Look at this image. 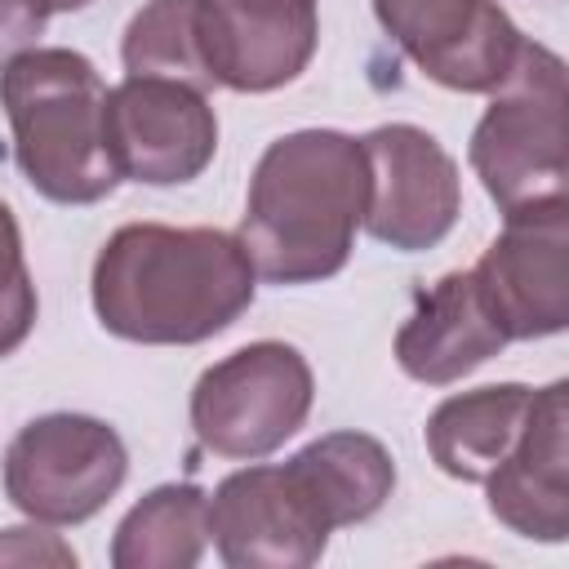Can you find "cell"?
<instances>
[{"mask_svg": "<svg viewBox=\"0 0 569 569\" xmlns=\"http://www.w3.org/2000/svg\"><path fill=\"white\" fill-rule=\"evenodd\" d=\"M258 289L244 244L218 227L129 222L93 258L98 325L142 347H191L231 329Z\"/></svg>", "mask_w": 569, "mask_h": 569, "instance_id": "1", "label": "cell"}, {"mask_svg": "<svg viewBox=\"0 0 569 569\" xmlns=\"http://www.w3.org/2000/svg\"><path fill=\"white\" fill-rule=\"evenodd\" d=\"M369 169L360 138L338 129H298L276 138L249 178L236 240L258 280L316 284L347 267L365 222Z\"/></svg>", "mask_w": 569, "mask_h": 569, "instance_id": "2", "label": "cell"}, {"mask_svg": "<svg viewBox=\"0 0 569 569\" xmlns=\"http://www.w3.org/2000/svg\"><path fill=\"white\" fill-rule=\"evenodd\" d=\"M0 107L22 178L53 204H98L120 169L107 147V84L76 49H27L0 67Z\"/></svg>", "mask_w": 569, "mask_h": 569, "instance_id": "3", "label": "cell"}, {"mask_svg": "<svg viewBox=\"0 0 569 569\" xmlns=\"http://www.w3.org/2000/svg\"><path fill=\"white\" fill-rule=\"evenodd\" d=\"M467 160L489 200L507 213L565 200V62L538 40H525L516 67L493 89L471 129Z\"/></svg>", "mask_w": 569, "mask_h": 569, "instance_id": "4", "label": "cell"}, {"mask_svg": "<svg viewBox=\"0 0 569 569\" xmlns=\"http://www.w3.org/2000/svg\"><path fill=\"white\" fill-rule=\"evenodd\" d=\"M316 378L298 347L262 338L218 365L191 387V431L218 458L258 462L276 453L311 413Z\"/></svg>", "mask_w": 569, "mask_h": 569, "instance_id": "5", "label": "cell"}, {"mask_svg": "<svg viewBox=\"0 0 569 569\" xmlns=\"http://www.w3.org/2000/svg\"><path fill=\"white\" fill-rule=\"evenodd\" d=\"M129 449L102 418L44 413L4 449V498L40 525H80L124 485Z\"/></svg>", "mask_w": 569, "mask_h": 569, "instance_id": "6", "label": "cell"}, {"mask_svg": "<svg viewBox=\"0 0 569 569\" xmlns=\"http://www.w3.org/2000/svg\"><path fill=\"white\" fill-rule=\"evenodd\" d=\"M360 151L369 169L360 227L400 253L440 244L462 213L458 160L418 124H378L360 138Z\"/></svg>", "mask_w": 569, "mask_h": 569, "instance_id": "7", "label": "cell"}, {"mask_svg": "<svg viewBox=\"0 0 569 569\" xmlns=\"http://www.w3.org/2000/svg\"><path fill=\"white\" fill-rule=\"evenodd\" d=\"M569 204H533L502 218V236L471 267L507 342L551 338L569 325Z\"/></svg>", "mask_w": 569, "mask_h": 569, "instance_id": "8", "label": "cell"}, {"mask_svg": "<svg viewBox=\"0 0 569 569\" xmlns=\"http://www.w3.org/2000/svg\"><path fill=\"white\" fill-rule=\"evenodd\" d=\"M107 147L120 178L178 187L209 169L218 151V116L191 84L124 76L107 89Z\"/></svg>", "mask_w": 569, "mask_h": 569, "instance_id": "9", "label": "cell"}, {"mask_svg": "<svg viewBox=\"0 0 569 569\" xmlns=\"http://www.w3.org/2000/svg\"><path fill=\"white\" fill-rule=\"evenodd\" d=\"M373 13L427 80L458 93H493L525 49L493 0H373Z\"/></svg>", "mask_w": 569, "mask_h": 569, "instance_id": "10", "label": "cell"}, {"mask_svg": "<svg viewBox=\"0 0 569 569\" xmlns=\"http://www.w3.org/2000/svg\"><path fill=\"white\" fill-rule=\"evenodd\" d=\"M329 533L284 462L231 471L209 498V538L231 569H307Z\"/></svg>", "mask_w": 569, "mask_h": 569, "instance_id": "11", "label": "cell"}, {"mask_svg": "<svg viewBox=\"0 0 569 569\" xmlns=\"http://www.w3.org/2000/svg\"><path fill=\"white\" fill-rule=\"evenodd\" d=\"M196 36L213 84L271 93L307 71L320 18L316 0H196Z\"/></svg>", "mask_w": 569, "mask_h": 569, "instance_id": "12", "label": "cell"}, {"mask_svg": "<svg viewBox=\"0 0 569 569\" xmlns=\"http://www.w3.org/2000/svg\"><path fill=\"white\" fill-rule=\"evenodd\" d=\"M489 511L520 538L565 542L569 533V387L533 391L511 453L485 476Z\"/></svg>", "mask_w": 569, "mask_h": 569, "instance_id": "13", "label": "cell"}, {"mask_svg": "<svg viewBox=\"0 0 569 569\" xmlns=\"http://www.w3.org/2000/svg\"><path fill=\"white\" fill-rule=\"evenodd\" d=\"M507 347L498 320L489 316L476 276L449 271L413 298V311L396 329V360L413 382L449 387L480 369Z\"/></svg>", "mask_w": 569, "mask_h": 569, "instance_id": "14", "label": "cell"}, {"mask_svg": "<svg viewBox=\"0 0 569 569\" xmlns=\"http://www.w3.org/2000/svg\"><path fill=\"white\" fill-rule=\"evenodd\" d=\"M529 405H533V387L525 382H493V387H476L440 400L427 418L431 462L453 480L485 485V476L520 440Z\"/></svg>", "mask_w": 569, "mask_h": 569, "instance_id": "15", "label": "cell"}, {"mask_svg": "<svg viewBox=\"0 0 569 569\" xmlns=\"http://www.w3.org/2000/svg\"><path fill=\"white\" fill-rule=\"evenodd\" d=\"M284 467L329 529L369 520L396 489V462L387 445L365 431H329L298 449Z\"/></svg>", "mask_w": 569, "mask_h": 569, "instance_id": "16", "label": "cell"}, {"mask_svg": "<svg viewBox=\"0 0 569 569\" xmlns=\"http://www.w3.org/2000/svg\"><path fill=\"white\" fill-rule=\"evenodd\" d=\"M209 547V493L191 480L151 489L111 538L116 569H191Z\"/></svg>", "mask_w": 569, "mask_h": 569, "instance_id": "17", "label": "cell"}, {"mask_svg": "<svg viewBox=\"0 0 569 569\" xmlns=\"http://www.w3.org/2000/svg\"><path fill=\"white\" fill-rule=\"evenodd\" d=\"M120 58L129 76H156V80H178L200 93L213 89L204 58H200V36H196V0H151L142 4L120 40Z\"/></svg>", "mask_w": 569, "mask_h": 569, "instance_id": "18", "label": "cell"}, {"mask_svg": "<svg viewBox=\"0 0 569 569\" xmlns=\"http://www.w3.org/2000/svg\"><path fill=\"white\" fill-rule=\"evenodd\" d=\"M36 311H40V298L22 258V231L13 209L0 200V360L27 342Z\"/></svg>", "mask_w": 569, "mask_h": 569, "instance_id": "19", "label": "cell"}, {"mask_svg": "<svg viewBox=\"0 0 569 569\" xmlns=\"http://www.w3.org/2000/svg\"><path fill=\"white\" fill-rule=\"evenodd\" d=\"M49 13H53L49 0H0V67L18 53L36 49Z\"/></svg>", "mask_w": 569, "mask_h": 569, "instance_id": "20", "label": "cell"}, {"mask_svg": "<svg viewBox=\"0 0 569 569\" xmlns=\"http://www.w3.org/2000/svg\"><path fill=\"white\" fill-rule=\"evenodd\" d=\"M0 565H76V551L62 547L49 529H0Z\"/></svg>", "mask_w": 569, "mask_h": 569, "instance_id": "21", "label": "cell"}, {"mask_svg": "<svg viewBox=\"0 0 569 569\" xmlns=\"http://www.w3.org/2000/svg\"><path fill=\"white\" fill-rule=\"evenodd\" d=\"M84 4H93V0H49L53 13H76V9H84Z\"/></svg>", "mask_w": 569, "mask_h": 569, "instance_id": "22", "label": "cell"}]
</instances>
